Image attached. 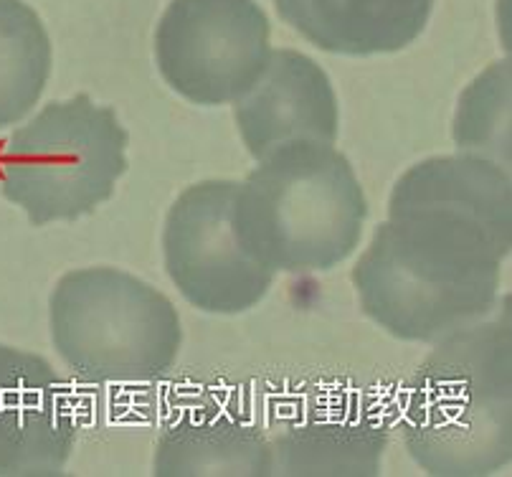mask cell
Masks as SVG:
<instances>
[{"mask_svg":"<svg viewBox=\"0 0 512 477\" xmlns=\"http://www.w3.org/2000/svg\"><path fill=\"white\" fill-rule=\"evenodd\" d=\"M127 170V130L89 94L54 99L18 127L0 155V191L33 226L99 209Z\"/></svg>","mask_w":512,"mask_h":477,"instance_id":"obj_5","label":"cell"},{"mask_svg":"<svg viewBox=\"0 0 512 477\" xmlns=\"http://www.w3.org/2000/svg\"><path fill=\"white\" fill-rule=\"evenodd\" d=\"M269 33L256 0H170L155 28V64L193 105H229L262 74Z\"/></svg>","mask_w":512,"mask_h":477,"instance_id":"obj_6","label":"cell"},{"mask_svg":"<svg viewBox=\"0 0 512 477\" xmlns=\"http://www.w3.org/2000/svg\"><path fill=\"white\" fill-rule=\"evenodd\" d=\"M512 247V183L482 155H436L393 183L388 219L353 269L358 305L378 328L436 343L485 318Z\"/></svg>","mask_w":512,"mask_h":477,"instance_id":"obj_1","label":"cell"},{"mask_svg":"<svg viewBox=\"0 0 512 477\" xmlns=\"http://www.w3.org/2000/svg\"><path fill=\"white\" fill-rule=\"evenodd\" d=\"M454 143L462 153L510 165V59L492 64L464 89Z\"/></svg>","mask_w":512,"mask_h":477,"instance_id":"obj_14","label":"cell"},{"mask_svg":"<svg viewBox=\"0 0 512 477\" xmlns=\"http://www.w3.org/2000/svg\"><path fill=\"white\" fill-rule=\"evenodd\" d=\"M279 18L327 54H393L429 26L434 0H274Z\"/></svg>","mask_w":512,"mask_h":477,"instance_id":"obj_11","label":"cell"},{"mask_svg":"<svg viewBox=\"0 0 512 477\" xmlns=\"http://www.w3.org/2000/svg\"><path fill=\"white\" fill-rule=\"evenodd\" d=\"M77 434V409L54 366L0 343V477L61 475Z\"/></svg>","mask_w":512,"mask_h":477,"instance_id":"obj_8","label":"cell"},{"mask_svg":"<svg viewBox=\"0 0 512 477\" xmlns=\"http://www.w3.org/2000/svg\"><path fill=\"white\" fill-rule=\"evenodd\" d=\"M409 455L436 477H480L512 457L510 310L436 340L404 389Z\"/></svg>","mask_w":512,"mask_h":477,"instance_id":"obj_2","label":"cell"},{"mask_svg":"<svg viewBox=\"0 0 512 477\" xmlns=\"http://www.w3.org/2000/svg\"><path fill=\"white\" fill-rule=\"evenodd\" d=\"M272 475H378L388 429L358 399L307 406L269 437Z\"/></svg>","mask_w":512,"mask_h":477,"instance_id":"obj_10","label":"cell"},{"mask_svg":"<svg viewBox=\"0 0 512 477\" xmlns=\"http://www.w3.org/2000/svg\"><path fill=\"white\" fill-rule=\"evenodd\" d=\"M234 120L256 160L300 140L335 145L338 94L315 59L295 49H272L256 82L234 99Z\"/></svg>","mask_w":512,"mask_h":477,"instance_id":"obj_9","label":"cell"},{"mask_svg":"<svg viewBox=\"0 0 512 477\" xmlns=\"http://www.w3.org/2000/svg\"><path fill=\"white\" fill-rule=\"evenodd\" d=\"M51 39L23 0H0V130L39 105L51 77Z\"/></svg>","mask_w":512,"mask_h":477,"instance_id":"obj_13","label":"cell"},{"mask_svg":"<svg viewBox=\"0 0 512 477\" xmlns=\"http://www.w3.org/2000/svg\"><path fill=\"white\" fill-rule=\"evenodd\" d=\"M236 181H201L180 193L163 226L168 277L193 308L241 315L267 297L274 272L241 242L234 224Z\"/></svg>","mask_w":512,"mask_h":477,"instance_id":"obj_7","label":"cell"},{"mask_svg":"<svg viewBox=\"0 0 512 477\" xmlns=\"http://www.w3.org/2000/svg\"><path fill=\"white\" fill-rule=\"evenodd\" d=\"M153 472L158 477L272 475V445L259 424L234 409L191 406L160 434Z\"/></svg>","mask_w":512,"mask_h":477,"instance_id":"obj_12","label":"cell"},{"mask_svg":"<svg viewBox=\"0 0 512 477\" xmlns=\"http://www.w3.org/2000/svg\"><path fill=\"white\" fill-rule=\"evenodd\" d=\"M49 323L56 353L87 384H153L183 346L173 302L117 267L66 272L49 297Z\"/></svg>","mask_w":512,"mask_h":477,"instance_id":"obj_4","label":"cell"},{"mask_svg":"<svg viewBox=\"0 0 512 477\" xmlns=\"http://www.w3.org/2000/svg\"><path fill=\"white\" fill-rule=\"evenodd\" d=\"M365 219L368 201L350 160L315 140L267 153L236 188V231L274 275L335 269L358 249Z\"/></svg>","mask_w":512,"mask_h":477,"instance_id":"obj_3","label":"cell"}]
</instances>
